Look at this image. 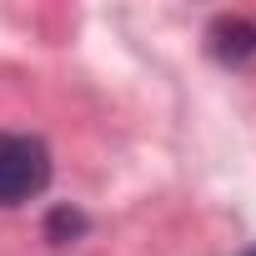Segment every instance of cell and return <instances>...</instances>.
Returning a JSON list of instances; mask_svg holds the SVG:
<instances>
[{"label":"cell","instance_id":"6da1fadb","mask_svg":"<svg viewBox=\"0 0 256 256\" xmlns=\"http://www.w3.org/2000/svg\"><path fill=\"white\" fill-rule=\"evenodd\" d=\"M50 186V151L36 136L0 131V206H20Z\"/></svg>","mask_w":256,"mask_h":256},{"label":"cell","instance_id":"7a4b0ae2","mask_svg":"<svg viewBox=\"0 0 256 256\" xmlns=\"http://www.w3.org/2000/svg\"><path fill=\"white\" fill-rule=\"evenodd\" d=\"M206 40H211V50H216L221 60H231V66L256 60V20H246V16H221V20L206 30Z\"/></svg>","mask_w":256,"mask_h":256},{"label":"cell","instance_id":"3957f363","mask_svg":"<svg viewBox=\"0 0 256 256\" xmlns=\"http://www.w3.org/2000/svg\"><path fill=\"white\" fill-rule=\"evenodd\" d=\"M246 256H256V246H251V251H246Z\"/></svg>","mask_w":256,"mask_h":256}]
</instances>
